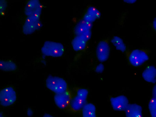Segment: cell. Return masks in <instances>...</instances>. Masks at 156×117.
I'll return each instance as SVG.
<instances>
[{"mask_svg": "<svg viewBox=\"0 0 156 117\" xmlns=\"http://www.w3.org/2000/svg\"><path fill=\"white\" fill-rule=\"evenodd\" d=\"M43 7L42 6L34 13L27 16L22 27V31L24 34H31L42 27L43 24L40 17Z\"/></svg>", "mask_w": 156, "mask_h": 117, "instance_id": "6da1fadb", "label": "cell"}, {"mask_svg": "<svg viewBox=\"0 0 156 117\" xmlns=\"http://www.w3.org/2000/svg\"><path fill=\"white\" fill-rule=\"evenodd\" d=\"M64 51L63 45L61 43L50 41L44 42L41 48L42 55L57 58L62 56Z\"/></svg>", "mask_w": 156, "mask_h": 117, "instance_id": "7a4b0ae2", "label": "cell"}, {"mask_svg": "<svg viewBox=\"0 0 156 117\" xmlns=\"http://www.w3.org/2000/svg\"><path fill=\"white\" fill-rule=\"evenodd\" d=\"M45 85L47 88L55 94L65 92L68 90L67 82L61 77L49 76L46 79Z\"/></svg>", "mask_w": 156, "mask_h": 117, "instance_id": "3957f363", "label": "cell"}, {"mask_svg": "<svg viewBox=\"0 0 156 117\" xmlns=\"http://www.w3.org/2000/svg\"><path fill=\"white\" fill-rule=\"evenodd\" d=\"M16 99V91L12 87H7L0 90V103L2 106H10L15 103Z\"/></svg>", "mask_w": 156, "mask_h": 117, "instance_id": "277c9868", "label": "cell"}, {"mask_svg": "<svg viewBox=\"0 0 156 117\" xmlns=\"http://www.w3.org/2000/svg\"><path fill=\"white\" fill-rule=\"evenodd\" d=\"M149 58V56L146 52L139 49L132 50L129 54L128 58L130 63L136 67L142 65Z\"/></svg>", "mask_w": 156, "mask_h": 117, "instance_id": "5b68a950", "label": "cell"}, {"mask_svg": "<svg viewBox=\"0 0 156 117\" xmlns=\"http://www.w3.org/2000/svg\"><path fill=\"white\" fill-rule=\"evenodd\" d=\"M110 48L108 41L106 40L100 41L96 49V55L98 60L101 62L106 61L108 58Z\"/></svg>", "mask_w": 156, "mask_h": 117, "instance_id": "8992f818", "label": "cell"}, {"mask_svg": "<svg viewBox=\"0 0 156 117\" xmlns=\"http://www.w3.org/2000/svg\"><path fill=\"white\" fill-rule=\"evenodd\" d=\"M72 97L71 93L68 90L62 93L55 94L54 100L58 108L64 109L69 107Z\"/></svg>", "mask_w": 156, "mask_h": 117, "instance_id": "52a82bcc", "label": "cell"}, {"mask_svg": "<svg viewBox=\"0 0 156 117\" xmlns=\"http://www.w3.org/2000/svg\"><path fill=\"white\" fill-rule=\"evenodd\" d=\"M110 101L113 109L117 111H125L129 104L127 98L123 95L111 97Z\"/></svg>", "mask_w": 156, "mask_h": 117, "instance_id": "ba28073f", "label": "cell"}, {"mask_svg": "<svg viewBox=\"0 0 156 117\" xmlns=\"http://www.w3.org/2000/svg\"><path fill=\"white\" fill-rule=\"evenodd\" d=\"M87 99L76 94L72 96L69 108L74 112L82 110L87 103Z\"/></svg>", "mask_w": 156, "mask_h": 117, "instance_id": "9c48e42d", "label": "cell"}, {"mask_svg": "<svg viewBox=\"0 0 156 117\" xmlns=\"http://www.w3.org/2000/svg\"><path fill=\"white\" fill-rule=\"evenodd\" d=\"M42 6L38 0H30L26 2L24 6V12L27 16H29L37 10Z\"/></svg>", "mask_w": 156, "mask_h": 117, "instance_id": "30bf717a", "label": "cell"}, {"mask_svg": "<svg viewBox=\"0 0 156 117\" xmlns=\"http://www.w3.org/2000/svg\"><path fill=\"white\" fill-rule=\"evenodd\" d=\"M125 111L126 117H143L142 107L136 104H129Z\"/></svg>", "mask_w": 156, "mask_h": 117, "instance_id": "8fae6325", "label": "cell"}, {"mask_svg": "<svg viewBox=\"0 0 156 117\" xmlns=\"http://www.w3.org/2000/svg\"><path fill=\"white\" fill-rule=\"evenodd\" d=\"M142 76L146 81L154 83L156 82V68L153 66H147L143 71Z\"/></svg>", "mask_w": 156, "mask_h": 117, "instance_id": "7c38bea8", "label": "cell"}, {"mask_svg": "<svg viewBox=\"0 0 156 117\" xmlns=\"http://www.w3.org/2000/svg\"><path fill=\"white\" fill-rule=\"evenodd\" d=\"M93 23L85 21L83 19L79 21L75 25L74 32L76 36H80L85 31L91 30Z\"/></svg>", "mask_w": 156, "mask_h": 117, "instance_id": "4fadbf2b", "label": "cell"}, {"mask_svg": "<svg viewBox=\"0 0 156 117\" xmlns=\"http://www.w3.org/2000/svg\"><path fill=\"white\" fill-rule=\"evenodd\" d=\"M71 43L73 49L76 51L84 50L87 46V41L79 36H76L73 39Z\"/></svg>", "mask_w": 156, "mask_h": 117, "instance_id": "5bb4252c", "label": "cell"}, {"mask_svg": "<svg viewBox=\"0 0 156 117\" xmlns=\"http://www.w3.org/2000/svg\"><path fill=\"white\" fill-rule=\"evenodd\" d=\"M82 110V117H97L96 107L92 103H87Z\"/></svg>", "mask_w": 156, "mask_h": 117, "instance_id": "9a60e30c", "label": "cell"}, {"mask_svg": "<svg viewBox=\"0 0 156 117\" xmlns=\"http://www.w3.org/2000/svg\"><path fill=\"white\" fill-rule=\"evenodd\" d=\"M17 68L16 64L11 60H0V69L5 72H12L15 71Z\"/></svg>", "mask_w": 156, "mask_h": 117, "instance_id": "2e32d148", "label": "cell"}, {"mask_svg": "<svg viewBox=\"0 0 156 117\" xmlns=\"http://www.w3.org/2000/svg\"><path fill=\"white\" fill-rule=\"evenodd\" d=\"M111 42L115 46L117 50L122 52H124L126 51V46L123 40L120 37L117 36H114L112 39Z\"/></svg>", "mask_w": 156, "mask_h": 117, "instance_id": "e0dca14e", "label": "cell"}, {"mask_svg": "<svg viewBox=\"0 0 156 117\" xmlns=\"http://www.w3.org/2000/svg\"><path fill=\"white\" fill-rule=\"evenodd\" d=\"M86 13L96 19L100 18L101 16L100 11L93 6H89L87 10Z\"/></svg>", "mask_w": 156, "mask_h": 117, "instance_id": "ac0fdd59", "label": "cell"}, {"mask_svg": "<svg viewBox=\"0 0 156 117\" xmlns=\"http://www.w3.org/2000/svg\"><path fill=\"white\" fill-rule=\"evenodd\" d=\"M148 108L151 117H156V98L153 97L148 104Z\"/></svg>", "mask_w": 156, "mask_h": 117, "instance_id": "d6986e66", "label": "cell"}, {"mask_svg": "<svg viewBox=\"0 0 156 117\" xmlns=\"http://www.w3.org/2000/svg\"><path fill=\"white\" fill-rule=\"evenodd\" d=\"M88 94L89 92L87 89L83 88H80L76 90V94L87 99Z\"/></svg>", "mask_w": 156, "mask_h": 117, "instance_id": "ffe728a7", "label": "cell"}, {"mask_svg": "<svg viewBox=\"0 0 156 117\" xmlns=\"http://www.w3.org/2000/svg\"><path fill=\"white\" fill-rule=\"evenodd\" d=\"M7 6V2L5 0H0V13L1 15L4 14Z\"/></svg>", "mask_w": 156, "mask_h": 117, "instance_id": "44dd1931", "label": "cell"}, {"mask_svg": "<svg viewBox=\"0 0 156 117\" xmlns=\"http://www.w3.org/2000/svg\"><path fill=\"white\" fill-rule=\"evenodd\" d=\"M91 35V30H88L85 31L79 36L85 41H87L90 38Z\"/></svg>", "mask_w": 156, "mask_h": 117, "instance_id": "7402d4cb", "label": "cell"}, {"mask_svg": "<svg viewBox=\"0 0 156 117\" xmlns=\"http://www.w3.org/2000/svg\"><path fill=\"white\" fill-rule=\"evenodd\" d=\"M83 19L87 22L92 23L96 20L86 13L84 15Z\"/></svg>", "mask_w": 156, "mask_h": 117, "instance_id": "603a6c76", "label": "cell"}, {"mask_svg": "<svg viewBox=\"0 0 156 117\" xmlns=\"http://www.w3.org/2000/svg\"><path fill=\"white\" fill-rule=\"evenodd\" d=\"M104 66L101 63L98 65L95 68V71L98 73H101L104 70Z\"/></svg>", "mask_w": 156, "mask_h": 117, "instance_id": "cb8c5ba5", "label": "cell"}, {"mask_svg": "<svg viewBox=\"0 0 156 117\" xmlns=\"http://www.w3.org/2000/svg\"><path fill=\"white\" fill-rule=\"evenodd\" d=\"M27 114L28 116L31 117L33 114V110L30 108H28L27 110Z\"/></svg>", "mask_w": 156, "mask_h": 117, "instance_id": "d4e9b609", "label": "cell"}, {"mask_svg": "<svg viewBox=\"0 0 156 117\" xmlns=\"http://www.w3.org/2000/svg\"><path fill=\"white\" fill-rule=\"evenodd\" d=\"M152 93L153 97L156 98V84L153 87Z\"/></svg>", "mask_w": 156, "mask_h": 117, "instance_id": "484cf974", "label": "cell"}, {"mask_svg": "<svg viewBox=\"0 0 156 117\" xmlns=\"http://www.w3.org/2000/svg\"><path fill=\"white\" fill-rule=\"evenodd\" d=\"M136 1V0H125L124 2L126 3L129 4H133L135 3Z\"/></svg>", "mask_w": 156, "mask_h": 117, "instance_id": "4316f807", "label": "cell"}, {"mask_svg": "<svg viewBox=\"0 0 156 117\" xmlns=\"http://www.w3.org/2000/svg\"><path fill=\"white\" fill-rule=\"evenodd\" d=\"M153 26L154 29L156 31V17L154 19L153 21Z\"/></svg>", "mask_w": 156, "mask_h": 117, "instance_id": "83f0119b", "label": "cell"}, {"mask_svg": "<svg viewBox=\"0 0 156 117\" xmlns=\"http://www.w3.org/2000/svg\"><path fill=\"white\" fill-rule=\"evenodd\" d=\"M43 117H55L51 115L50 114L48 113H45L43 115Z\"/></svg>", "mask_w": 156, "mask_h": 117, "instance_id": "f1b7e54d", "label": "cell"}, {"mask_svg": "<svg viewBox=\"0 0 156 117\" xmlns=\"http://www.w3.org/2000/svg\"><path fill=\"white\" fill-rule=\"evenodd\" d=\"M0 117H3V116L1 114H0Z\"/></svg>", "mask_w": 156, "mask_h": 117, "instance_id": "f546056e", "label": "cell"}]
</instances>
